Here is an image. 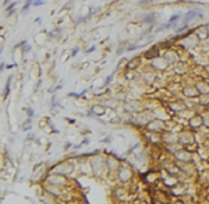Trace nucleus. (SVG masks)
Returning a JSON list of instances; mask_svg holds the SVG:
<instances>
[{
    "label": "nucleus",
    "instance_id": "1",
    "mask_svg": "<svg viewBox=\"0 0 209 204\" xmlns=\"http://www.w3.org/2000/svg\"><path fill=\"white\" fill-rule=\"evenodd\" d=\"M201 16H202V14L199 13V10H192V11H190V13L186 14V17H184V21H186V24H187L191 18H194V17H201Z\"/></svg>",
    "mask_w": 209,
    "mask_h": 204
},
{
    "label": "nucleus",
    "instance_id": "2",
    "mask_svg": "<svg viewBox=\"0 0 209 204\" xmlns=\"http://www.w3.org/2000/svg\"><path fill=\"white\" fill-rule=\"evenodd\" d=\"M155 50H149V52H146V56H148V58H153V55H155Z\"/></svg>",
    "mask_w": 209,
    "mask_h": 204
},
{
    "label": "nucleus",
    "instance_id": "3",
    "mask_svg": "<svg viewBox=\"0 0 209 204\" xmlns=\"http://www.w3.org/2000/svg\"><path fill=\"white\" fill-rule=\"evenodd\" d=\"M42 4H45L43 0H36V2H34V6H42Z\"/></svg>",
    "mask_w": 209,
    "mask_h": 204
},
{
    "label": "nucleus",
    "instance_id": "4",
    "mask_svg": "<svg viewBox=\"0 0 209 204\" xmlns=\"http://www.w3.org/2000/svg\"><path fill=\"white\" fill-rule=\"evenodd\" d=\"M8 2H10V0H4V3H8Z\"/></svg>",
    "mask_w": 209,
    "mask_h": 204
}]
</instances>
